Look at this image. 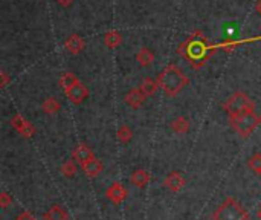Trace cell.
<instances>
[{"instance_id":"6da1fadb","label":"cell","mask_w":261,"mask_h":220,"mask_svg":"<svg viewBox=\"0 0 261 220\" xmlns=\"http://www.w3.org/2000/svg\"><path fill=\"white\" fill-rule=\"evenodd\" d=\"M188 83V78L183 75V72L177 66H168L162 70V73L158 78V84L165 90V94L170 97L177 95L180 89Z\"/></svg>"},{"instance_id":"7a4b0ae2","label":"cell","mask_w":261,"mask_h":220,"mask_svg":"<svg viewBox=\"0 0 261 220\" xmlns=\"http://www.w3.org/2000/svg\"><path fill=\"white\" fill-rule=\"evenodd\" d=\"M251 214L234 197H226L223 204L214 211V220H249Z\"/></svg>"},{"instance_id":"3957f363","label":"cell","mask_w":261,"mask_h":220,"mask_svg":"<svg viewBox=\"0 0 261 220\" xmlns=\"http://www.w3.org/2000/svg\"><path fill=\"white\" fill-rule=\"evenodd\" d=\"M229 121H231V125L235 128V132L240 136L248 138L257 128V125L260 122V118L254 113V110H243V112L229 115Z\"/></svg>"},{"instance_id":"277c9868","label":"cell","mask_w":261,"mask_h":220,"mask_svg":"<svg viewBox=\"0 0 261 220\" xmlns=\"http://www.w3.org/2000/svg\"><path fill=\"white\" fill-rule=\"evenodd\" d=\"M223 109L229 115L243 112V110H254V103L245 94H235L223 104Z\"/></svg>"},{"instance_id":"5b68a950","label":"cell","mask_w":261,"mask_h":220,"mask_svg":"<svg viewBox=\"0 0 261 220\" xmlns=\"http://www.w3.org/2000/svg\"><path fill=\"white\" fill-rule=\"evenodd\" d=\"M129 191L121 182H113L112 185L106 190V197L112 202L113 205H121L127 199Z\"/></svg>"},{"instance_id":"8992f818","label":"cell","mask_w":261,"mask_h":220,"mask_svg":"<svg viewBox=\"0 0 261 220\" xmlns=\"http://www.w3.org/2000/svg\"><path fill=\"white\" fill-rule=\"evenodd\" d=\"M164 185H165L170 191H173V193H179V191L185 187V177L182 176L180 171L174 170V171H171V173L165 177Z\"/></svg>"},{"instance_id":"52a82bcc","label":"cell","mask_w":261,"mask_h":220,"mask_svg":"<svg viewBox=\"0 0 261 220\" xmlns=\"http://www.w3.org/2000/svg\"><path fill=\"white\" fill-rule=\"evenodd\" d=\"M87 89H86V86H83L80 81L75 84V86H72L71 89H67L66 90V95L69 97V100H71L74 104H80V103H83L86 98H87Z\"/></svg>"},{"instance_id":"ba28073f","label":"cell","mask_w":261,"mask_h":220,"mask_svg":"<svg viewBox=\"0 0 261 220\" xmlns=\"http://www.w3.org/2000/svg\"><path fill=\"white\" fill-rule=\"evenodd\" d=\"M81 170L84 171L86 176H89V177H96L101 174V171L104 170V165L102 162L98 159V158H93L90 161H87L84 164H81Z\"/></svg>"},{"instance_id":"9c48e42d","label":"cell","mask_w":261,"mask_h":220,"mask_svg":"<svg viewBox=\"0 0 261 220\" xmlns=\"http://www.w3.org/2000/svg\"><path fill=\"white\" fill-rule=\"evenodd\" d=\"M72 158H74L75 162H78V164L81 165V164H84V162H87V161L93 159L95 155H93V152L90 150V147H87L86 144H80V145H77L75 149H74Z\"/></svg>"},{"instance_id":"30bf717a","label":"cell","mask_w":261,"mask_h":220,"mask_svg":"<svg viewBox=\"0 0 261 220\" xmlns=\"http://www.w3.org/2000/svg\"><path fill=\"white\" fill-rule=\"evenodd\" d=\"M151 180V176L147 170L144 168H139V170H134L130 176V182L133 183L134 187L137 188H145Z\"/></svg>"},{"instance_id":"8fae6325","label":"cell","mask_w":261,"mask_h":220,"mask_svg":"<svg viewBox=\"0 0 261 220\" xmlns=\"http://www.w3.org/2000/svg\"><path fill=\"white\" fill-rule=\"evenodd\" d=\"M11 124H12V127H15L17 130H19V133L23 136V138H31L32 135H34V127L26 121V119H23L20 115H17L12 121H11Z\"/></svg>"},{"instance_id":"7c38bea8","label":"cell","mask_w":261,"mask_h":220,"mask_svg":"<svg viewBox=\"0 0 261 220\" xmlns=\"http://www.w3.org/2000/svg\"><path fill=\"white\" fill-rule=\"evenodd\" d=\"M44 220H67L69 213L61 205H52L43 216Z\"/></svg>"},{"instance_id":"4fadbf2b","label":"cell","mask_w":261,"mask_h":220,"mask_svg":"<svg viewBox=\"0 0 261 220\" xmlns=\"http://www.w3.org/2000/svg\"><path fill=\"white\" fill-rule=\"evenodd\" d=\"M144 98H145V95L142 94V90H141V89H131V90L129 92V94L126 95V101H127V104L131 106V107H134V109L142 104Z\"/></svg>"},{"instance_id":"5bb4252c","label":"cell","mask_w":261,"mask_h":220,"mask_svg":"<svg viewBox=\"0 0 261 220\" xmlns=\"http://www.w3.org/2000/svg\"><path fill=\"white\" fill-rule=\"evenodd\" d=\"M60 171H61V174H63L64 177H67V179H72V177L77 174V171H78L77 162H75L74 159H69V161H66V162L61 165Z\"/></svg>"},{"instance_id":"9a60e30c","label":"cell","mask_w":261,"mask_h":220,"mask_svg":"<svg viewBox=\"0 0 261 220\" xmlns=\"http://www.w3.org/2000/svg\"><path fill=\"white\" fill-rule=\"evenodd\" d=\"M171 128L176 133H179V135H185L189 130V121L186 118H183V116H179L176 121L171 124Z\"/></svg>"},{"instance_id":"2e32d148","label":"cell","mask_w":261,"mask_h":220,"mask_svg":"<svg viewBox=\"0 0 261 220\" xmlns=\"http://www.w3.org/2000/svg\"><path fill=\"white\" fill-rule=\"evenodd\" d=\"M158 81H153V80H150V78H147V80H144L142 81V84H141V89L142 90V94L145 95V97H148V95H153L154 92H156V89H158Z\"/></svg>"},{"instance_id":"e0dca14e","label":"cell","mask_w":261,"mask_h":220,"mask_svg":"<svg viewBox=\"0 0 261 220\" xmlns=\"http://www.w3.org/2000/svg\"><path fill=\"white\" fill-rule=\"evenodd\" d=\"M77 83H78L77 77L74 75V73H71V72L64 73V75L61 77V80H60V86H61L64 90L71 89V87H72V86H75Z\"/></svg>"},{"instance_id":"ac0fdd59","label":"cell","mask_w":261,"mask_h":220,"mask_svg":"<svg viewBox=\"0 0 261 220\" xmlns=\"http://www.w3.org/2000/svg\"><path fill=\"white\" fill-rule=\"evenodd\" d=\"M248 167L254 171V173H260L261 171V155L260 153H255L249 158L248 161Z\"/></svg>"},{"instance_id":"d6986e66","label":"cell","mask_w":261,"mask_h":220,"mask_svg":"<svg viewBox=\"0 0 261 220\" xmlns=\"http://www.w3.org/2000/svg\"><path fill=\"white\" fill-rule=\"evenodd\" d=\"M58 109H60V103L55 98H47L43 103V110L46 113H55L58 112Z\"/></svg>"},{"instance_id":"ffe728a7","label":"cell","mask_w":261,"mask_h":220,"mask_svg":"<svg viewBox=\"0 0 261 220\" xmlns=\"http://www.w3.org/2000/svg\"><path fill=\"white\" fill-rule=\"evenodd\" d=\"M118 138H119L121 142H124V144L130 142L131 138H133V132L130 130V127H127V125L119 127V130H118Z\"/></svg>"},{"instance_id":"44dd1931","label":"cell","mask_w":261,"mask_h":220,"mask_svg":"<svg viewBox=\"0 0 261 220\" xmlns=\"http://www.w3.org/2000/svg\"><path fill=\"white\" fill-rule=\"evenodd\" d=\"M66 46H67V49L71 51V52L77 54V52L81 51V48H83V42L78 39V35H74V37H71V39H69V42L66 43Z\"/></svg>"},{"instance_id":"7402d4cb","label":"cell","mask_w":261,"mask_h":220,"mask_svg":"<svg viewBox=\"0 0 261 220\" xmlns=\"http://www.w3.org/2000/svg\"><path fill=\"white\" fill-rule=\"evenodd\" d=\"M137 61L141 63L142 66H148V64H151V61H153V54H151L148 49H142L141 54L137 55Z\"/></svg>"},{"instance_id":"603a6c76","label":"cell","mask_w":261,"mask_h":220,"mask_svg":"<svg viewBox=\"0 0 261 220\" xmlns=\"http://www.w3.org/2000/svg\"><path fill=\"white\" fill-rule=\"evenodd\" d=\"M119 42H121V37H119L118 32H110V34H107V37H106V45H107V46L115 48V46L119 45Z\"/></svg>"},{"instance_id":"cb8c5ba5","label":"cell","mask_w":261,"mask_h":220,"mask_svg":"<svg viewBox=\"0 0 261 220\" xmlns=\"http://www.w3.org/2000/svg\"><path fill=\"white\" fill-rule=\"evenodd\" d=\"M11 204H12V196H9L6 191L0 193V207H2L3 210H6Z\"/></svg>"},{"instance_id":"d4e9b609","label":"cell","mask_w":261,"mask_h":220,"mask_svg":"<svg viewBox=\"0 0 261 220\" xmlns=\"http://www.w3.org/2000/svg\"><path fill=\"white\" fill-rule=\"evenodd\" d=\"M14 220H37V219L34 217L29 211H23V213H20L19 216H17Z\"/></svg>"},{"instance_id":"484cf974","label":"cell","mask_w":261,"mask_h":220,"mask_svg":"<svg viewBox=\"0 0 261 220\" xmlns=\"http://www.w3.org/2000/svg\"><path fill=\"white\" fill-rule=\"evenodd\" d=\"M257 216H258V219L261 220V207H260V210H258V213H257Z\"/></svg>"},{"instance_id":"4316f807","label":"cell","mask_w":261,"mask_h":220,"mask_svg":"<svg viewBox=\"0 0 261 220\" xmlns=\"http://www.w3.org/2000/svg\"><path fill=\"white\" fill-rule=\"evenodd\" d=\"M258 176H261V171H260V173H258Z\"/></svg>"},{"instance_id":"83f0119b","label":"cell","mask_w":261,"mask_h":220,"mask_svg":"<svg viewBox=\"0 0 261 220\" xmlns=\"http://www.w3.org/2000/svg\"><path fill=\"white\" fill-rule=\"evenodd\" d=\"M260 122H261V116H260Z\"/></svg>"}]
</instances>
